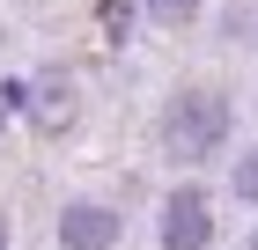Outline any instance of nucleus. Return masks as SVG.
Segmentation results:
<instances>
[{"instance_id":"1","label":"nucleus","mask_w":258,"mask_h":250,"mask_svg":"<svg viewBox=\"0 0 258 250\" xmlns=\"http://www.w3.org/2000/svg\"><path fill=\"white\" fill-rule=\"evenodd\" d=\"M221 140H229V96L221 89L192 81V89H177V96L162 103V147L177 154V162H207Z\"/></svg>"},{"instance_id":"2","label":"nucleus","mask_w":258,"mask_h":250,"mask_svg":"<svg viewBox=\"0 0 258 250\" xmlns=\"http://www.w3.org/2000/svg\"><path fill=\"white\" fill-rule=\"evenodd\" d=\"M8 89H15V111L30 118L37 133H52V140L81 118V89H74V74H67V66H37V74L8 81Z\"/></svg>"},{"instance_id":"3","label":"nucleus","mask_w":258,"mask_h":250,"mask_svg":"<svg viewBox=\"0 0 258 250\" xmlns=\"http://www.w3.org/2000/svg\"><path fill=\"white\" fill-rule=\"evenodd\" d=\"M155 235H162V250H207L214 243V206H207V192H199V184H177V192L162 199Z\"/></svg>"},{"instance_id":"4","label":"nucleus","mask_w":258,"mask_h":250,"mask_svg":"<svg viewBox=\"0 0 258 250\" xmlns=\"http://www.w3.org/2000/svg\"><path fill=\"white\" fill-rule=\"evenodd\" d=\"M125 235V213L111 199H67L59 206V250H111Z\"/></svg>"},{"instance_id":"5","label":"nucleus","mask_w":258,"mask_h":250,"mask_svg":"<svg viewBox=\"0 0 258 250\" xmlns=\"http://www.w3.org/2000/svg\"><path fill=\"white\" fill-rule=\"evenodd\" d=\"M133 15H140V0H96L103 44H133Z\"/></svg>"},{"instance_id":"6","label":"nucleus","mask_w":258,"mask_h":250,"mask_svg":"<svg viewBox=\"0 0 258 250\" xmlns=\"http://www.w3.org/2000/svg\"><path fill=\"white\" fill-rule=\"evenodd\" d=\"M229 192H236V206H258V147L236 154V177H229Z\"/></svg>"},{"instance_id":"7","label":"nucleus","mask_w":258,"mask_h":250,"mask_svg":"<svg viewBox=\"0 0 258 250\" xmlns=\"http://www.w3.org/2000/svg\"><path fill=\"white\" fill-rule=\"evenodd\" d=\"M229 37L258 44V0H229Z\"/></svg>"},{"instance_id":"8","label":"nucleus","mask_w":258,"mask_h":250,"mask_svg":"<svg viewBox=\"0 0 258 250\" xmlns=\"http://www.w3.org/2000/svg\"><path fill=\"white\" fill-rule=\"evenodd\" d=\"M140 8H148V15H155V22H170V30L199 15V0H140Z\"/></svg>"},{"instance_id":"9","label":"nucleus","mask_w":258,"mask_h":250,"mask_svg":"<svg viewBox=\"0 0 258 250\" xmlns=\"http://www.w3.org/2000/svg\"><path fill=\"white\" fill-rule=\"evenodd\" d=\"M8 111H15V89L0 81V133H8Z\"/></svg>"},{"instance_id":"10","label":"nucleus","mask_w":258,"mask_h":250,"mask_svg":"<svg viewBox=\"0 0 258 250\" xmlns=\"http://www.w3.org/2000/svg\"><path fill=\"white\" fill-rule=\"evenodd\" d=\"M0 250H8V213H0Z\"/></svg>"},{"instance_id":"11","label":"nucleus","mask_w":258,"mask_h":250,"mask_svg":"<svg viewBox=\"0 0 258 250\" xmlns=\"http://www.w3.org/2000/svg\"><path fill=\"white\" fill-rule=\"evenodd\" d=\"M251 250H258V235H251Z\"/></svg>"}]
</instances>
